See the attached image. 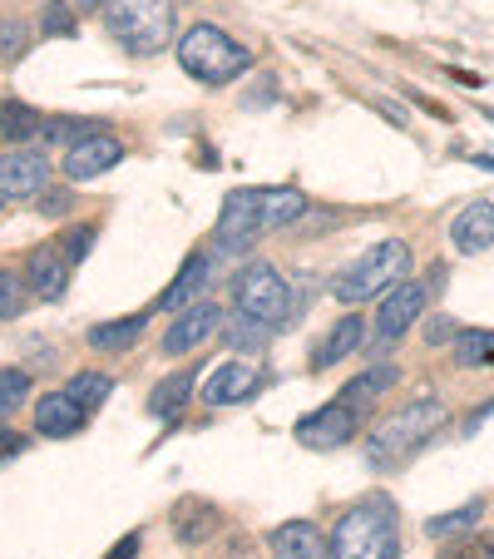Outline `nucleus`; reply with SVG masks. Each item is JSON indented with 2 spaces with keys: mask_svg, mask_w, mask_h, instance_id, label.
<instances>
[{
  "mask_svg": "<svg viewBox=\"0 0 494 559\" xmlns=\"http://www.w3.org/2000/svg\"><path fill=\"white\" fill-rule=\"evenodd\" d=\"M306 213V199L297 189H232L218 213V248H248L257 233L287 228Z\"/></svg>",
  "mask_w": 494,
  "mask_h": 559,
  "instance_id": "f257e3e1",
  "label": "nucleus"
},
{
  "mask_svg": "<svg viewBox=\"0 0 494 559\" xmlns=\"http://www.w3.org/2000/svg\"><path fill=\"white\" fill-rule=\"evenodd\" d=\"M332 559H400V520L386 496H366L332 530Z\"/></svg>",
  "mask_w": 494,
  "mask_h": 559,
  "instance_id": "f03ea898",
  "label": "nucleus"
},
{
  "mask_svg": "<svg viewBox=\"0 0 494 559\" xmlns=\"http://www.w3.org/2000/svg\"><path fill=\"white\" fill-rule=\"evenodd\" d=\"M406 273H410V243H400V238H381V243H371L357 263L341 267V277L332 283V297L347 302V307H361L366 297H381L396 283H406Z\"/></svg>",
  "mask_w": 494,
  "mask_h": 559,
  "instance_id": "7ed1b4c3",
  "label": "nucleus"
},
{
  "mask_svg": "<svg viewBox=\"0 0 494 559\" xmlns=\"http://www.w3.org/2000/svg\"><path fill=\"white\" fill-rule=\"evenodd\" d=\"M179 64L193 74V80L218 90V85H232L238 74H248L253 50L238 45L228 31H218V25H193V31L179 40Z\"/></svg>",
  "mask_w": 494,
  "mask_h": 559,
  "instance_id": "20e7f679",
  "label": "nucleus"
},
{
  "mask_svg": "<svg viewBox=\"0 0 494 559\" xmlns=\"http://www.w3.org/2000/svg\"><path fill=\"white\" fill-rule=\"evenodd\" d=\"M105 31L129 55H158L173 40V0H109Z\"/></svg>",
  "mask_w": 494,
  "mask_h": 559,
  "instance_id": "39448f33",
  "label": "nucleus"
},
{
  "mask_svg": "<svg viewBox=\"0 0 494 559\" xmlns=\"http://www.w3.org/2000/svg\"><path fill=\"white\" fill-rule=\"evenodd\" d=\"M441 426H445V402H435V396H421V402H410L406 412H396L376 436H371V441H366V461L376 465V471H386V465H400L410 451H421V445L431 441Z\"/></svg>",
  "mask_w": 494,
  "mask_h": 559,
  "instance_id": "423d86ee",
  "label": "nucleus"
},
{
  "mask_svg": "<svg viewBox=\"0 0 494 559\" xmlns=\"http://www.w3.org/2000/svg\"><path fill=\"white\" fill-rule=\"evenodd\" d=\"M232 302H238V312L257 317V322H267V328H287L292 322V293H287V277L277 273V267L267 263H253L242 267L238 277H232Z\"/></svg>",
  "mask_w": 494,
  "mask_h": 559,
  "instance_id": "0eeeda50",
  "label": "nucleus"
},
{
  "mask_svg": "<svg viewBox=\"0 0 494 559\" xmlns=\"http://www.w3.org/2000/svg\"><path fill=\"white\" fill-rule=\"evenodd\" d=\"M425 287L421 283H396L390 293H381V312H376V352H386L390 342H400V332L425 317Z\"/></svg>",
  "mask_w": 494,
  "mask_h": 559,
  "instance_id": "6e6552de",
  "label": "nucleus"
},
{
  "mask_svg": "<svg viewBox=\"0 0 494 559\" xmlns=\"http://www.w3.org/2000/svg\"><path fill=\"white\" fill-rule=\"evenodd\" d=\"M357 426H361V406L332 402V406H322V412H312V416H302V421H297V441L316 445V451H332V445L351 441V436H357Z\"/></svg>",
  "mask_w": 494,
  "mask_h": 559,
  "instance_id": "1a4fd4ad",
  "label": "nucleus"
},
{
  "mask_svg": "<svg viewBox=\"0 0 494 559\" xmlns=\"http://www.w3.org/2000/svg\"><path fill=\"white\" fill-rule=\"evenodd\" d=\"M45 183H50V158L40 148L0 154V199H31V193H45Z\"/></svg>",
  "mask_w": 494,
  "mask_h": 559,
  "instance_id": "9d476101",
  "label": "nucleus"
},
{
  "mask_svg": "<svg viewBox=\"0 0 494 559\" xmlns=\"http://www.w3.org/2000/svg\"><path fill=\"white\" fill-rule=\"evenodd\" d=\"M124 158V144H119L115 134H85L80 144H70V154H64V179H74V183H89V179H99V174H109Z\"/></svg>",
  "mask_w": 494,
  "mask_h": 559,
  "instance_id": "9b49d317",
  "label": "nucleus"
},
{
  "mask_svg": "<svg viewBox=\"0 0 494 559\" xmlns=\"http://www.w3.org/2000/svg\"><path fill=\"white\" fill-rule=\"evenodd\" d=\"M257 386H263V371L238 357V361H222V367L203 381L198 396H203V406H238V402H248Z\"/></svg>",
  "mask_w": 494,
  "mask_h": 559,
  "instance_id": "f8f14e48",
  "label": "nucleus"
},
{
  "mask_svg": "<svg viewBox=\"0 0 494 559\" xmlns=\"http://www.w3.org/2000/svg\"><path fill=\"white\" fill-rule=\"evenodd\" d=\"M450 248H455V253H465V258L490 253V248H494V203L490 199H474V203H465V209L455 213Z\"/></svg>",
  "mask_w": 494,
  "mask_h": 559,
  "instance_id": "ddd939ff",
  "label": "nucleus"
},
{
  "mask_svg": "<svg viewBox=\"0 0 494 559\" xmlns=\"http://www.w3.org/2000/svg\"><path fill=\"white\" fill-rule=\"evenodd\" d=\"M218 322H222V312L213 302H193V307H183V317L173 322L169 332H164V352L169 357H183V352H193V347H203V342L218 332Z\"/></svg>",
  "mask_w": 494,
  "mask_h": 559,
  "instance_id": "4468645a",
  "label": "nucleus"
},
{
  "mask_svg": "<svg viewBox=\"0 0 494 559\" xmlns=\"http://www.w3.org/2000/svg\"><path fill=\"white\" fill-rule=\"evenodd\" d=\"M277 559H332V539L312 525V520H287L267 535Z\"/></svg>",
  "mask_w": 494,
  "mask_h": 559,
  "instance_id": "2eb2a0df",
  "label": "nucleus"
},
{
  "mask_svg": "<svg viewBox=\"0 0 494 559\" xmlns=\"http://www.w3.org/2000/svg\"><path fill=\"white\" fill-rule=\"evenodd\" d=\"M361 342H366V322H361L357 312H351V317H337V328H332V332H326V337L312 347V371H326V367H337V361L357 357Z\"/></svg>",
  "mask_w": 494,
  "mask_h": 559,
  "instance_id": "dca6fc26",
  "label": "nucleus"
},
{
  "mask_svg": "<svg viewBox=\"0 0 494 559\" xmlns=\"http://www.w3.org/2000/svg\"><path fill=\"white\" fill-rule=\"evenodd\" d=\"M80 426H85V406L74 402L70 391H50V396H40V406H35V431L40 436L64 441V436H80Z\"/></svg>",
  "mask_w": 494,
  "mask_h": 559,
  "instance_id": "f3484780",
  "label": "nucleus"
},
{
  "mask_svg": "<svg viewBox=\"0 0 494 559\" xmlns=\"http://www.w3.org/2000/svg\"><path fill=\"white\" fill-rule=\"evenodd\" d=\"M25 277H31V287L45 302H60L64 287H70V258L55 253V248H35V253L25 258Z\"/></svg>",
  "mask_w": 494,
  "mask_h": 559,
  "instance_id": "a211bd4d",
  "label": "nucleus"
},
{
  "mask_svg": "<svg viewBox=\"0 0 494 559\" xmlns=\"http://www.w3.org/2000/svg\"><path fill=\"white\" fill-rule=\"evenodd\" d=\"M203 287H208V258L189 253V258H183V267H179V277H173V287L158 297V307H164V312H183V307L198 302Z\"/></svg>",
  "mask_w": 494,
  "mask_h": 559,
  "instance_id": "6ab92c4d",
  "label": "nucleus"
},
{
  "mask_svg": "<svg viewBox=\"0 0 494 559\" xmlns=\"http://www.w3.org/2000/svg\"><path fill=\"white\" fill-rule=\"evenodd\" d=\"M144 332H148V312H134V317H119V322H99V328H89V347L95 352H129Z\"/></svg>",
  "mask_w": 494,
  "mask_h": 559,
  "instance_id": "aec40b11",
  "label": "nucleus"
},
{
  "mask_svg": "<svg viewBox=\"0 0 494 559\" xmlns=\"http://www.w3.org/2000/svg\"><path fill=\"white\" fill-rule=\"evenodd\" d=\"M400 381V367H390V361H381V367H371V371H361L357 381H347L341 386V402H351V406H361V402H376L381 391H390Z\"/></svg>",
  "mask_w": 494,
  "mask_h": 559,
  "instance_id": "412c9836",
  "label": "nucleus"
},
{
  "mask_svg": "<svg viewBox=\"0 0 494 559\" xmlns=\"http://www.w3.org/2000/svg\"><path fill=\"white\" fill-rule=\"evenodd\" d=\"M480 520H484V500H470V506H460V510L435 515L431 525H425V535L431 539H460V535H470V530H480Z\"/></svg>",
  "mask_w": 494,
  "mask_h": 559,
  "instance_id": "4be33fe9",
  "label": "nucleus"
},
{
  "mask_svg": "<svg viewBox=\"0 0 494 559\" xmlns=\"http://www.w3.org/2000/svg\"><path fill=\"white\" fill-rule=\"evenodd\" d=\"M40 129H45L40 109L21 105V99H5V105H0V134L11 139V144H25V139H35Z\"/></svg>",
  "mask_w": 494,
  "mask_h": 559,
  "instance_id": "5701e85b",
  "label": "nucleus"
},
{
  "mask_svg": "<svg viewBox=\"0 0 494 559\" xmlns=\"http://www.w3.org/2000/svg\"><path fill=\"white\" fill-rule=\"evenodd\" d=\"M189 391H198V377H193V371H173L169 381H158V386H154L148 412H154V416H173L183 402H189Z\"/></svg>",
  "mask_w": 494,
  "mask_h": 559,
  "instance_id": "b1692460",
  "label": "nucleus"
},
{
  "mask_svg": "<svg viewBox=\"0 0 494 559\" xmlns=\"http://www.w3.org/2000/svg\"><path fill=\"white\" fill-rule=\"evenodd\" d=\"M455 361L460 367H494V332L490 328H474L455 337Z\"/></svg>",
  "mask_w": 494,
  "mask_h": 559,
  "instance_id": "393cba45",
  "label": "nucleus"
},
{
  "mask_svg": "<svg viewBox=\"0 0 494 559\" xmlns=\"http://www.w3.org/2000/svg\"><path fill=\"white\" fill-rule=\"evenodd\" d=\"M64 391H70L85 412H95V406H105L109 396H115V381H109L105 371H80V377H70V386H64Z\"/></svg>",
  "mask_w": 494,
  "mask_h": 559,
  "instance_id": "a878e982",
  "label": "nucleus"
},
{
  "mask_svg": "<svg viewBox=\"0 0 494 559\" xmlns=\"http://www.w3.org/2000/svg\"><path fill=\"white\" fill-rule=\"evenodd\" d=\"M267 337H273V328H267V322H257V317H248V312H238L228 322V347L232 352H257Z\"/></svg>",
  "mask_w": 494,
  "mask_h": 559,
  "instance_id": "bb28decb",
  "label": "nucleus"
},
{
  "mask_svg": "<svg viewBox=\"0 0 494 559\" xmlns=\"http://www.w3.org/2000/svg\"><path fill=\"white\" fill-rule=\"evenodd\" d=\"M25 396H31V377H25L21 367H5V371H0V416L15 412Z\"/></svg>",
  "mask_w": 494,
  "mask_h": 559,
  "instance_id": "cd10ccee",
  "label": "nucleus"
},
{
  "mask_svg": "<svg viewBox=\"0 0 494 559\" xmlns=\"http://www.w3.org/2000/svg\"><path fill=\"white\" fill-rule=\"evenodd\" d=\"M189 515H193V506H183V515H179V539H183V545H193V539H208L213 525H218L213 506H198V520H189Z\"/></svg>",
  "mask_w": 494,
  "mask_h": 559,
  "instance_id": "c85d7f7f",
  "label": "nucleus"
},
{
  "mask_svg": "<svg viewBox=\"0 0 494 559\" xmlns=\"http://www.w3.org/2000/svg\"><path fill=\"white\" fill-rule=\"evenodd\" d=\"M21 307H25L21 273H5V267H0V322H5V317H21Z\"/></svg>",
  "mask_w": 494,
  "mask_h": 559,
  "instance_id": "c756f323",
  "label": "nucleus"
},
{
  "mask_svg": "<svg viewBox=\"0 0 494 559\" xmlns=\"http://www.w3.org/2000/svg\"><path fill=\"white\" fill-rule=\"evenodd\" d=\"M25 45H31V25L25 21H0V55H5V60H21Z\"/></svg>",
  "mask_w": 494,
  "mask_h": 559,
  "instance_id": "7c9ffc66",
  "label": "nucleus"
},
{
  "mask_svg": "<svg viewBox=\"0 0 494 559\" xmlns=\"http://www.w3.org/2000/svg\"><path fill=\"white\" fill-rule=\"evenodd\" d=\"M40 134L45 139H60V144H80L85 134H95V124H89V119H80V124H74V119H50Z\"/></svg>",
  "mask_w": 494,
  "mask_h": 559,
  "instance_id": "2f4dec72",
  "label": "nucleus"
},
{
  "mask_svg": "<svg viewBox=\"0 0 494 559\" xmlns=\"http://www.w3.org/2000/svg\"><path fill=\"white\" fill-rule=\"evenodd\" d=\"M89 248H95V223H85V228H70V233H64V258H70V263L89 258Z\"/></svg>",
  "mask_w": 494,
  "mask_h": 559,
  "instance_id": "473e14b6",
  "label": "nucleus"
},
{
  "mask_svg": "<svg viewBox=\"0 0 494 559\" xmlns=\"http://www.w3.org/2000/svg\"><path fill=\"white\" fill-rule=\"evenodd\" d=\"M40 31L45 35H74V15H70V5H64V0H55L50 11H45Z\"/></svg>",
  "mask_w": 494,
  "mask_h": 559,
  "instance_id": "72a5a7b5",
  "label": "nucleus"
},
{
  "mask_svg": "<svg viewBox=\"0 0 494 559\" xmlns=\"http://www.w3.org/2000/svg\"><path fill=\"white\" fill-rule=\"evenodd\" d=\"M455 337H460V332H455L445 317H431V322H425V342H431V347L435 342H455Z\"/></svg>",
  "mask_w": 494,
  "mask_h": 559,
  "instance_id": "f704fd0d",
  "label": "nucleus"
},
{
  "mask_svg": "<svg viewBox=\"0 0 494 559\" xmlns=\"http://www.w3.org/2000/svg\"><path fill=\"white\" fill-rule=\"evenodd\" d=\"M494 555V539H480V545H460V549H450L445 559H490Z\"/></svg>",
  "mask_w": 494,
  "mask_h": 559,
  "instance_id": "c9c22d12",
  "label": "nucleus"
},
{
  "mask_svg": "<svg viewBox=\"0 0 494 559\" xmlns=\"http://www.w3.org/2000/svg\"><path fill=\"white\" fill-rule=\"evenodd\" d=\"M40 209L50 213V218H60V213H70V193H64V189H50V193H45Z\"/></svg>",
  "mask_w": 494,
  "mask_h": 559,
  "instance_id": "e433bc0d",
  "label": "nucleus"
},
{
  "mask_svg": "<svg viewBox=\"0 0 494 559\" xmlns=\"http://www.w3.org/2000/svg\"><path fill=\"white\" fill-rule=\"evenodd\" d=\"M25 451V436H15V431H0V461H15V455Z\"/></svg>",
  "mask_w": 494,
  "mask_h": 559,
  "instance_id": "4c0bfd02",
  "label": "nucleus"
},
{
  "mask_svg": "<svg viewBox=\"0 0 494 559\" xmlns=\"http://www.w3.org/2000/svg\"><path fill=\"white\" fill-rule=\"evenodd\" d=\"M138 545H144V535L134 530V535H124L115 549H109V559H134V555H138Z\"/></svg>",
  "mask_w": 494,
  "mask_h": 559,
  "instance_id": "58836bf2",
  "label": "nucleus"
},
{
  "mask_svg": "<svg viewBox=\"0 0 494 559\" xmlns=\"http://www.w3.org/2000/svg\"><path fill=\"white\" fill-rule=\"evenodd\" d=\"M109 0H74V11H105Z\"/></svg>",
  "mask_w": 494,
  "mask_h": 559,
  "instance_id": "ea45409f",
  "label": "nucleus"
},
{
  "mask_svg": "<svg viewBox=\"0 0 494 559\" xmlns=\"http://www.w3.org/2000/svg\"><path fill=\"white\" fill-rule=\"evenodd\" d=\"M474 164H480V169H490V174H494V154H474Z\"/></svg>",
  "mask_w": 494,
  "mask_h": 559,
  "instance_id": "a19ab883",
  "label": "nucleus"
},
{
  "mask_svg": "<svg viewBox=\"0 0 494 559\" xmlns=\"http://www.w3.org/2000/svg\"><path fill=\"white\" fill-rule=\"evenodd\" d=\"M484 119H494V109H490V115H484Z\"/></svg>",
  "mask_w": 494,
  "mask_h": 559,
  "instance_id": "79ce46f5",
  "label": "nucleus"
},
{
  "mask_svg": "<svg viewBox=\"0 0 494 559\" xmlns=\"http://www.w3.org/2000/svg\"><path fill=\"white\" fill-rule=\"evenodd\" d=\"M0 203H5V199H0Z\"/></svg>",
  "mask_w": 494,
  "mask_h": 559,
  "instance_id": "37998d69",
  "label": "nucleus"
}]
</instances>
